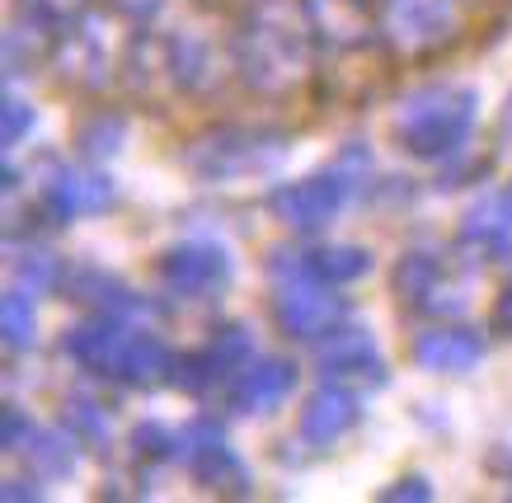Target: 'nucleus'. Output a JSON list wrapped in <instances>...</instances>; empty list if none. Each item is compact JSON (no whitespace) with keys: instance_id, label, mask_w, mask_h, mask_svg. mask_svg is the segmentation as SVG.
Here are the masks:
<instances>
[{"instance_id":"nucleus-10","label":"nucleus","mask_w":512,"mask_h":503,"mask_svg":"<svg viewBox=\"0 0 512 503\" xmlns=\"http://www.w3.org/2000/svg\"><path fill=\"white\" fill-rule=\"evenodd\" d=\"M273 320L287 339H301V344H320L325 334H334L348 320V301L325 283H278V297H273Z\"/></svg>"},{"instance_id":"nucleus-42","label":"nucleus","mask_w":512,"mask_h":503,"mask_svg":"<svg viewBox=\"0 0 512 503\" xmlns=\"http://www.w3.org/2000/svg\"><path fill=\"white\" fill-rule=\"evenodd\" d=\"M372 5H381V0H372Z\"/></svg>"},{"instance_id":"nucleus-8","label":"nucleus","mask_w":512,"mask_h":503,"mask_svg":"<svg viewBox=\"0 0 512 503\" xmlns=\"http://www.w3.org/2000/svg\"><path fill=\"white\" fill-rule=\"evenodd\" d=\"M353 179L334 165V170H320V174H306V179H292V184H278L268 193V212L292 226V231H320L329 221L339 217L348 198H353Z\"/></svg>"},{"instance_id":"nucleus-22","label":"nucleus","mask_w":512,"mask_h":503,"mask_svg":"<svg viewBox=\"0 0 512 503\" xmlns=\"http://www.w3.org/2000/svg\"><path fill=\"white\" fill-rule=\"evenodd\" d=\"M170 62H174V80H179V95H207L221 80L217 48L198 29L170 33Z\"/></svg>"},{"instance_id":"nucleus-28","label":"nucleus","mask_w":512,"mask_h":503,"mask_svg":"<svg viewBox=\"0 0 512 503\" xmlns=\"http://www.w3.org/2000/svg\"><path fill=\"white\" fill-rule=\"evenodd\" d=\"M123 142H127V118L123 113H113V109H94L90 118L76 127V151L90 160V165L94 160L118 156Z\"/></svg>"},{"instance_id":"nucleus-30","label":"nucleus","mask_w":512,"mask_h":503,"mask_svg":"<svg viewBox=\"0 0 512 503\" xmlns=\"http://www.w3.org/2000/svg\"><path fill=\"white\" fill-rule=\"evenodd\" d=\"M15 273H19L15 287H24V292H47V287H62L71 268L47 250H24V259H15Z\"/></svg>"},{"instance_id":"nucleus-4","label":"nucleus","mask_w":512,"mask_h":503,"mask_svg":"<svg viewBox=\"0 0 512 503\" xmlns=\"http://www.w3.org/2000/svg\"><path fill=\"white\" fill-rule=\"evenodd\" d=\"M381 43L400 62H428L466 29V0H381Z\"/></svg>"},{"instance_id":"nucleus-20","label":"nucleus","mask_w":512,"mask_h":503,"mask_svg":"<svg viewBox=\"0 0 512 503\" xmlns=\"http://www.w3.org/2000/svg\"><path fill=\"white\" fill-rule=\"evenodd\" d=\"M296 362L287 358H254L240 372V377L226 386V400H231L235 414H273V409L296 391Z\"/></svg>"},{"instance_id":"nucleus-1","label":"nucleus","mask_w":512,"mask_h":503,"mask_svg":"<svg viewBox=\"0 0 512 503\" xmlns=\"http://www.w3.org/2000/svg\"><path fill=\"white\" fill-rule=\"evenodd\" d=\"M315 29L301 0H254L240 10L231 38V66L259 99L296 95L315 71Z\"/></svg>"},{"instance_id":"nucleus-18","label":"nucleus","mask_w":512,"mask_h":503,"mask_svg":"<svg viewBox=\"0 0 512 503\" xmlns=\"http://www.w3.org/2000/svg\"><path fill=\"white\" fill-rule=\"evenodd\" d=\"M409 358H414V367L419 372H428V377H466V372H475L484 358V339L475 330H466V325H433V330H423L419 339H414V348H409Z\"/></svg>"},{"instance_id":"nucleus-29","label":"nucleus","mask_w":512,"mask_h":503,"mask_svg":"<svg viewBox=\"0 0 512 503\" xmlns=\"http://www.w3.org/2000/svg\"><path fill=\"white\" fill-rule=\"evenodd\" d=\"M0 334H5V348L10 353H24L38 339V311H33V292L24 287H10L5 301H0Z\"/></svg>"},{"instance_id":"nucleus-2","label":"nucleus","mask_w":512,"mask_h":503,"mask_svg":"<svg viewBox=\"0 0 512 503\" xmlns=\"http://www.w3.org/2000/svg\"><path fill=\"white\" fill-rule=\"evenodd\" d=\"M475 123H480V90L451 80L419 85L395 109V142L414 160H451L466 151Z\"/></svg>"},{"instance_id":"nucleus-38","label":"nucleus","mask_w":512,"mask_h":503,"mask_svg":"<svg viewBox=\"0 0 512 503\" xmlns=\"http://www.w3.org/2000/svg\"><path fill=\"white\" fill-rule=\"evenodd\" d=\"M33 480H38V475H33ZM33 480H19V475H15V480H5V489H0V494H5L10 503H19V499H43V489L33 485Z\"/></svg>"},{"instance_id":"nucleus-3","label":"nucleus","mask_w":512,"mask_h":503,"mask_svg":"<svg viewBox=\"0 0 512 503\" xmlns=\"http://www.w3.org/2000/svg\"><path fill=\"white\" fill-rule=\"evenodd\" d=\"M292 151V137L282 127H249V123H217L202 127L184 146V170L202 184H240L273 174Z\"/></svg>"},{"instance_id":"nucleus-37","label":"nucleus","mask_w":512,"mask_h":503,"mask_svg":"<svg viewBox=\"0 0 512 503\" xmlns=\"http://www.w3.org/2000/svg\"><path fill=\"white\" fill-rule=\"evenodd\" d=\"M489 334H498V339H512V283L494 297V311H489Z\"/></svg>"},{"instance_id":"nucleus-39","label":"nucleus","mask_w":512,"mask_h":503,"mask_svg":"<svg viewBox=\"0 0 512 503\" xmlns=\"http://www.w3.org/2000/svg\"><path fill=\"white\" fill-rule=\"evenodd\" d=\"M207 5H235V10H240V5H245V0H207Z\"/></svg>"},{"instance_id":"nucleus-23","label":"nucleus","mask_w":512,"mask_h":503,"mask_svg":"<svg viewBox=\"0 0 512 503\" xmlns=\"http://www.w3.org/2000/svg\"><path fill=\"white\" fill-rule=\"evenodd\" d=\"M174 372V353L165 348V339L146 330H132L127 334L123 353L113 362V377L109 381H123V386H156V381H170Z\"/></svg>"},{"instance_id":"nucleus-21","label":"nucleus","mask_w":512,"mask_h":503,"mask_svg":"<svg viewBox=\"0 0 512 503\" xmlns=\"http://www.w3.org/2000/svg\"><path fill=\"white\" fill-rule=\"evenodd\" d=\"M461 245L480 254H498L512 245V189H494L475 198L461 217Z\"/></svg>"},{"instance_id":"nucleus-15","label":"nucleus","mask_w":512,"mask_h":503,"mask_svg":"<svg viewBox=\"0 0 512 503\" xmlns=\"http://www.w3.org/2000/svg\"><path fill=\"white\" fill-rule=\"evenodd\" d=\"M118 76L151 109H165L170 99H179V80H174V62H170V33L141 29L132 43H123V71Z\"/></svg>"},{"instance_id":"nucleus-5","label":"nucleus","mask_w":512,"mask_h":503,"mask_svg":"<svg viewBox=\"0 0 512 503\" xmlns=\"http://www.w3.org/2000/svg\"><path fill=\"white\" fill-rule=\"evenodd\" d=\"M395 297L419 315H433V320H451V315L466 311L470 301V273L451 268L437 250H404L395 273Z\"/></svg>"},{"instance_id":"nucleus-41","label":"nucleus","mask_w":512,"mask_h":503,"mask_svg":"<svg viewBox=\"0 0 512 503\" xmlns=\"http://www.w3.org/2000/svg\"><path fill=\"white\" fill-rule=\"evenodd\" d=\"M480 5H489V0H480Z\"/></svg>"},{"instance_id":"nucleus-26","label":"nucleus","mask_w":512,"mask_h":503,"mask_svg":"<svg viewBox=\"0 0 512 503\" xmlns=\"http://www.w3.org/2000/svg\"><path fill=\"white\" fill-rule=\"evenodd\" d=\"M52 52H57V29L33 15H19L10 24V33H5V76L15 80L24 71H33V66L52 62Z\"/></svg>"},{"instance_id":"nucleus-40","label":"nucleus","mask_w":512,"mask_h":503,"mask_svg":"<svg viewBox=\"0 0 512 503\" xmlns=\"http://www.w3.org/2000/svg\"><path fill=\"white\" fill-rule=\"evenodd\" d=\"M503 132H512V99H508V118H503Z\"/></svg>"},{"instance_id":"nucleus-25","label":"nucleus","mask_w":512,"mask_h":503,"mask_svg":"<svg viewBox=\"0 0 512 503\" xmlns=\"http://www.w3.org/2000/svg\"><path fill=\"white\" fill-rule=\"evenodd\" d=\"M62 292L71 301H80V306L113 311V315H132L141 306V297L123 283V278H113V273H104V268H94V264L71 268V273H66V283H62Z\"/></svg>"},{"instance_id":"nucleus-13","label":"nucleus","mask_w":512,"mask_h":503,"mask_svg":"<svg viewBox=\"0 0 512 503\" xmlns=\"http://www.w3.org/2000/svg\"><path fill=\"white\" fill-rule=\"evenodd\" d=\"M249 362H254V339H249V330L245 325H226V330L212 334L207 348L179 353L170 381L184 386V391H193V395H202V391H212V386H231Z\"/></svg>"},{"instance_id":"nucleus-9","label":"nucleus","mask_w":512,"mask_h":503,"mask_svg":"<svg viewBox=\"0 0 512 503\" xmlns=\"http://www.w3.org/2000/svg\"><path fill=\"white\" fill-rule=\"evenodd\" d=\"M179 466L212 494H249L245 461L231 452L217 419H193L179 428Z\"/></svg>"},{"instance_id":"nucleus-31","label":"nucleus","mask_w":512,"mask_h":503,"mask_svg":"<svg viewBox=\"0 0 512 503\" xmlns=\"http://www.w3.org/2000/svg\"><path fill=\"white\" fill-rule=\"evenodd\" d=\"M132 452H137V461H179V433L170 424L146 419L132 428Z\"/></svg>"},{"instance_id":"nucleus-35","label":"nucleus","mask_w":512,"mask_h":503,"mask_svg":"<svg viewBox=\"0 0 512 503\" xmlns=\"http://www.w3.org/2000/svg\"><path fill=\"white\" fill-rule=\"evenodd\" d=\"M376 499H381V503H400V499H409V503H428V499H433V485H428L423 475H404V480H395V485L381 489Z\"/></svg>"},{"instance_id":"nucleus-36","label":"nucleus","mask_w":512,"mask_h":503,"mask_svg":"<svg viewBox=\"0 0 512 503\" xmlns=\"http://www.w3.org/2000/svg\"><path fill=\"white\" fill-rule=\"evenodd\" d=\"M109 5L123 19H132V24H156V19L170 10V0H109Z\"/></svg>"},{"instance_id":"nucleus-17","label":"nucleus","mask_w":512,"mask_h":503,"mask_svg":"<svg viewBox=\"0 0 512 503\" xmlns=\"http://www.w3.org/2000/svg\"><path fill=\"white\" fill-rule=\"evenodd\" d=\"M127 334V315H113V311H94L85 320H76L71 330L62 334V358H71L80 372H90V377H113V362L123 353Z\"/></svg>"},{"instance_id":"nucleus-34","label":"nucleus","mask_w":512,"mask_h":503,"mask_svg":"<svg viewBox=\"0 0 512 503\" xmlns=\"http://www.w3.org/2000/svg\"><path fill=\"white\" fill-rule=\"evenodd\" d=\"M33 419L24 414L19 405H5V424H0V442H5V452H19L24 442H29V433H33Z\"/></svg>"},{"instance_id":"nucleus-33","label":"nucleus","mask_w":512,"mask_h":503,"mask_svg":"<svg viewBox=\"0 0 512 503\" xmlns=\"http://www.w3.org/2000/svg\"><path fill=\"white\" fill-rule=\"evenodd\" d=\"M19 10L62 33L66 24H76L80 15H90V0H19Z\"/></svg>"},{"instance_id":"nucleus-12","label":"nucleus","mask_w":512,"mask_h":503,"mask_svg":"<svg viewBox=\"0 0 512 503\" xmlns=\"http://www.w3.org/2000/svg\"><path fill=\"white\" fill-rule=\"evenodd\" d=\"M268 273H273V283L311 278V283H325V287H348L372 273V250L343 245V240L311 245V250H273L268 254Z\"/></svg>"},{"instance_id":"nucleus-11","label":"nucleus","mask_w":512,"mask_h":503,"mask_svg":"<svg viewBox=\"0 0 512 503\" xmlns=\"http://www.w3.org/2000/svg\"><path fill=\"white\" fill-rule=\"evenodd\" d=\"M156 273H160V283H165V292H174V297L207 301L231 287L235 264H231V254L221 250V245H212V240H184V245H170V250L160 254Z\"/></svg>"},{"instance_id":"nucleus-32","label":"nucleus","mask_w":512,"mask_h":503,"mask_svg":"<svg viewBox=\"0 0 512 503\" xmlns=\"http://www.w3.org/2000/svg\"><path fill=\"white\" fill-rule=\"evenodd\" d=\"M33 123H38V113H33L29 99L15 95V90H5V109H0V142L19 146L33 132Z\"/></svg>"},{"instance_id":"nucleus-19","label":"nucleus","mask_w":512,"mask_h":503,"mask_svg":"<svg viewBox=\"0 0 512 503\" xmlns=\"http://www.w3.org/2000/svg\"><path fill=\"white\" fill-rule=\"evenodd\" d=\"M362 424V400H357L353 386H339V381H325L320 391L306 400L301 419H296V433L311 447H334L339 438H348L353 428Z\"/></svg>"},{"instance_id":"nucleus-6","label":"nucleus","mask_w":512,"mask_h":503,"mask_svg":"<svg viewBox=\"0 0 512 503\" xmlns=\"http://www.w3.org/2000/svg\"><path fill=\"white\" fill-rule=\"evenodd\" d=\"M118 203V189L104 170L90 165H66V160H47L38 174V193L33 207L38 217H47V226H71L76 217H94V212H109Z\"/></svg>"},{"instance_id":"nucleus-27","label":"nucleus","mask_w":512,"mask_h":503,"mask_svg":"<svg viewBox=\"0 0 512 503\" xmlns=\"http://www.w3.org/2000/svg\"><path fill=\"white\" fill-rule=\"evenodd\" d=\"M62 424L71 428L80 438V447H90V452H109L113 447V419L109 409L90 400V395H66L62 400Z\"/></svg>"},{"instance_id":"nucleus-16","label":"nucleus","mask_w":512,"mask_h":503,"mask_svg":"<svg viewBox=\"0 0 512 503\" xmlns=\"http://www.w3.org/2000/svg\"><path fill=\"white\" fill-rule=\"evenodd\" d=\"M315 29V43L325 52H362L372 38H381L372 0H301Z\"/></svg>"},{"instance_id":"nucleus-14","label":"nucleus","mask_w":512,"mask_h":503,"mask_svg":"<svg viewBox=\"0 0 512 503\" xmlns=\"http://www.w3.org/2000/svg\"><path fill=\"white\" fill-rule=\"evenodd\" d=\"M315 367H320V377L325 381H339V386H353V391H362V386H386V362H381V353H376V339L372 330H362V325H348L343 320L334 334H325L320 339V348H315Z\"/></svg>"},{"instance_id":"nucleus-24","label":"nucleus","mask_w":512,"mask_h":503,"mask_svg":"<svg viewBox=\"0 0 512 503\" xmlns=\"http://www.w3.org/2000/svg\"><path fill=\"white\" fill-rule=\"evenodd\" d=\"M19 456L29 461V471L38 475V480H71L80 466V438L66 424L33 428L29 442L19 447Z\"/></svg>"},{"instance_id":"nucleus-7","label":"nucleus","mask_w":512,"mask_h":503,"mask_svg":"<svg viewBox=\"0 0 512 503\" xmlns=\"http://www.w3.org/2000/svg\"><path fill=\"white\" fill-rule=\"evenodd\" d=\"M52 71L85 95H99L113 80V71H123V48L109 38V24L99 15H80L76 24H66L57 33V52H52Z\"/></svg>"}]
</instances>
